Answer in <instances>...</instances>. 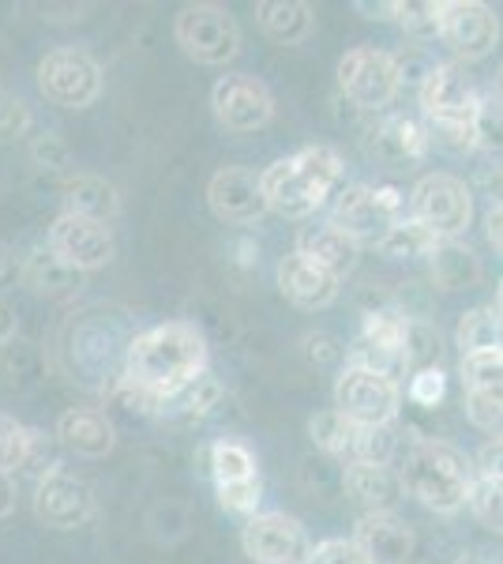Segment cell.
<instances>
[{
    "label": "cell",
    "mask_w": 503,
    "mask_h": 564,
    "mask_svg": "<svg viewBox=\"0 0 503 564\" xmlns=\"http://www.w3.org/2000/svg\"><path fill=\"white\" fill-rule=\"evenodd\" d=\"M207 339L196 324L166 321L140 332L124 350V377L147 388L154 399L170 403L188 391L199 377H207Z\"/></svg>",
    "instance_id": "cell-1"
},
{
    "label": "cell",
    "mask_w": 503,
    "mask_h": 564,
    "mask_svg": "<svg viewBox=\"0 0 503 564\" xmlns=\"http://www.w3.org/2000/svg\"><path fill=\"white\" fill-rule=\"evenodd\" d=\"M260 181H263L267 207L274 215L308 218L335 196L338 185H342V159H338V151L316 143V148H300L297 154H289V159L271 162L260 174Z\"/></svg>",
    "instance_id": "cell-2"
},
{
    "label": "cell",
    "mask_w": 503,
    "mask_h": 564,
    "mask_svg": "<svg viewBox=\"0 0 503 564\" xmlns=\"http://www.w3.org/2000/svg\"><path fill=\"white\" fill-rule=\"evenodd\" d=\"M402 481H406V494L417 497L433 512H459V508L473 494L470 463L459 448L440 441H420L414 452L406 456L402 467Z\"/></svg>",
    "instance_id": "cell-3"
},
{
    "label": "cell",
    "mask_w": 503,
    "mask_h": 564,
    "mask_svg": "<svg viewBox=\"0 0 503 564\" xmlns=\"http://www.w3.org/2000/svg\"><path fill=\"white\" fill-rule=\"evenodd\" d=\"M173 39L199 65H230L241 50V26L230 15V8L199 0V4H185L177 12Z\"/></svg>",
    "instance_id": "cell-4"
},
{
    "label": "cell",
    "mask_w": 503,
    "mask_h": 564,
    "mask_svg": "<svg viewBox=\"0 0 503 564\" xmlns=\"http://www.w3.org/2000/svg\"><path fill=\"white\" fill-rule=\"evenodd\" d=\"M406 218V196L391 185H353L346 188L342 196L335 199V212H331V223L338 230H346L357 245L372 241V245H383L391 230Z\"/></svg>",
    "instance_id": "cell-5"
},
{
    "label": "cell",
    "mask_w": 503,
    "mask_h": 564,
    "mask_svg": "<svg viewBox=\"0 0 503 564\" xmlns=\"http://www.w3.org/2000/svg\"><path fill=\"white\" fill-rule=\"evenodd\" d=\"M39 90L61 109H87L102 95V68L87 50L57 45L39 61Z\"/></svg>",
    "instance_id": "cell-6"
},
{
    "label": "cell",
    "mask_w": 503,
    "mask_h": 564,
    "mask_svg": "<svg viewBox=\"0 0 503 564\" xmlns=\"http://www.w3.org/2000/svg\"><path fill=\"white\" fill-rule=\"evenodd\" d=\"M473 199L466 181L451 174H428L417 181L414 196H409V218L428 234L433 241H451L470 226Z\"/></svg>",
    "instance_id": "cell-7"
},
{
    "label": "cell",
    "mask_w": 503,
    "mask_h": 564,
    "mask_svg": "<svg viewBox=\"0 0 503 564\" xmlns=\"http://www.w3.org/2000/svg\"><path fill=\"white\" fill-rule=\"evenodd\" d=\"M420 109L433 129L481 121V90L462 65H436L420 79Z\"/></svg>",
    "instance_id": "cell-8"
},
{
    "label": "cell",
    "mask_w": 503,
    "mask_h": 564,
    "mask_svg": "<svg viewBox=\"0 0 503 564\" xmlns=\"http://www.w3.org/2000/svg\"><path fill=\"white\" fill-rule=\"evenodd\" d=\"M338 84H342L346 98L361 109H380L398 95L402 65L391 53L376 50V45H357L338 61Z\"/></svg>",
    "instance_id": "cell-9"
},
{
    "label": "cell",
    "mask_w": 503,
    "mask_h": 564,
    "mask_svg": "<svg viewBox=\"0 0 503 564\" xmlns=\"http://www.w3.org/2000/svg\"><path fill=\"white\" fill-rule=\"evenodd\" d=\"M241 550L252 564H308L316 545L305 523L286 512H255L241 531Z\"/></svg>",
    "instance_id": "cell-10"
},
{
    "label": "cell",
    "mask_w": 503,
    "mask_h": 564,
    "mask_svg": "<svg viewBox=\"0 0 503 564\" xmlns=\"http://www.w3.org/2000/svg\"><path fill=\"white\" fill-rule=\"evenodd\" d=\"M335 411L353 425H391L398 414V384L372 369L346 366L335 384Z\"/></svg>",
    "instance_id": "cell-11"
},
{
    "label": "cell",
    "mask_w": 503,
    "mask_h": 564,
    "mask_svg": "<svg viewBox=\"0 0 503 564\" xmlns=\"http://www.w3.org/2000/svg\"><path fill=\"white\" fill-rule=\"evenodd\" d=\"M210 109H215L218 124L226 132H260L274 117V98L263 79L249 76V72H230L210 90Z\"/></svg>",
    "instance_id": "cell-12"
},
{
    "label": "cell",
    "mask_w": 503,
    "mask_h": 564,
    "mask_svg": "<svg viewBox=\"0 0 503 564\" xmlns=\"http://www.w3.org/2000/svg\"><path fill=\"white\" fill-rule=\"evenodd\" d=\"M436 34L451 53L478 61L496 45L500 20L489 4H478V0H447V4H436Z\"/></svg>",
    "instance_id": "cell-13"
},
{
    "label": "cell",
    "mask_w": 503,
    "mask_h": 564,
    "mask_svg": "<svg viewBox=\"0 0 503 564\" xmlns=\"http://www.w3.org/2000/svg\"><path fill=\"white\" fill-rule=\"evenodd\" d=\"M45 245H50L57 257L76 271H98L106 268L109 260L117 257V241L109 234L106 223H95V218H79L61 212L50 223V234H45Z\"/></svg>",
    "instance_id": "cell-14"
},
{
    "label": "cell",
    "mask_w": 503,
    "mask_h": 564,
    "mask_svg": "<svg viewBox=\"0 0 503 564\" xmlns=\"http://www.w3.org/2000/svg\"><path fill=\"white\" fill-rule=\"evenodd\" d=\"M34 516L50 531H76L95 516V489L79 475L57 470L34 486Z\"/></svg>",
    "instance_id": "cell-15"
},
{
    "label": "cell",
    "mask_w": 503,
    "mask_h": 564,
    "mask_svg": "<svg viewBox=\"0 0 503 564\" xmlns=\"http://www.w3.org/2000/svg\"><path fill=\"white\" fill-rule=\"evenodd\" d=\"M207 204L215 212L218 223L230 226H252L260 223L267 207V196H263V181L260 174L244 166H222L207 185Z\"/></svg>",
    "instance_id": "cell-16"
},
{
    "label": "cell",
    "mask_w": 503,
    "mask_h": 564,
    "mask_svg": "<svg viewBox=\"0 0 503 564\" xmlns=\"http://www.w3.org/2000/svg\"><path fill=\"white\" fill-rule=\"evenodd\" d=\"M53 436L61 441L64 452H72L79 459H102L117 444L113 422L102 411H95V406H68L57 417V433Z\"/></svg>",
    "instance_id": "cell-17"
},
{
    "label": "cell",
    "mask_w": 503,
    "mask_h": 564,
    "mask_svg": "<svg viewBox=\"0 0 503 564\" xmlns=\"http://www.w3.org/2000/svg\"><path fill=\"white\" fill-rule=\"evenodd\" d=\"M278 290L297 308H327L338 297V279L294 249L278 260Z\"/></svg>",
    "instance_id": "cell-18"
},
{
    "label": "cell",
    "mask_w": 503,
    "mask_h": 564,
    "mask_svg": "<svg viewBox=\"0 0 503 564\" xmlns=\"http://www.w3.org/2000/svg\"><path fill=\"white\" fill-rule=\"evenodd\" d=\"M346 497L353 505H361L364 512H391L402 497H406V481H402V470L376 467V463H357V467H346Z\"/></svg>",
    "instance_id": "cell-19"
},
{
    "label": "cell",
    "mask_w": 503,
    "mask_h": 564,
    "mask_svg": "<svg viewBox=\"0 0 503 564\" xmlns=\"http://www.w3.org/2000/svg\"><path fill=\"white\" fill-rule=\"evenodd\" d=\"M353 542L369 553L372 564H402L414 550V534L395 512H364Z\"/></svg>",
    "instance_id": "cell-20"
},
{
    "label": "cell",
    "mask_w": 503,
    "mask_h": 564,
    "mask_svg": "<svg viewBox=\"0 0 503 564\" xmlns=\"http://www.w3.org/2000/svg\"><path fill=\"white\" fill-rule=\"evenodd\" d=\"M20 279L31 290L50 294V297H72V294H79V286H84V271L68 268V263H64L45 241L34 245V249H26L20 257Z\"/></svg>",
    "instance_id": "cell-21"
},
{
    "label": "cell",
    "mask_w": 503,
    "mask_h": 564,
    "mask_svg": "<svg viewBox=\"0 0 503 564\" xmlns=\"http://www.w3.org/2000/svg\"><path fill=\"white\" fill-rule=\"evenodd\" d=\"M297 252H305L313 263H319L324 271H331L335 279H342L346 271H353L361 245H357L346 230H338L335 223H319V226H305V230H300Z\"/></svg>",
    "instance_id": "cell-22"
},
{
    "label": "cell",
    "mask_w": 503,
    "mask_h": 564,
    "mask_svg": "<svg viewBox=\"0 0 503 564\" xmlns=\"http://www.w3.org/2000/svg\"><path fill=\"white\" fill-rule=\"evenodd\" d=\"M61 199L68 215L95 218V223H109V218L121 212V193H117V185H109L106 177H95V174L68 177L61 185Z\"/></svg>",
    "instance_id": "cell-23"
},
{
    "label": "cell",
    "mask_w": 503,
    "mask_h": 564,
    "mask_svg": "<svg viewBox=\"0 0 503 564\" xmlns=\"http://www.w3.org/2000/svg\"><path fill=\"white\" fill-rule=\"evenodd\" d=\"M255 20L263 34L278 45H300L313 34V8L300 0H263L255 4Z\"/></svg>",
    "instance_id": "cell-24"
},
{
    "label": "cell",
    "mask_w": 503,
    "mask_h": 564,
    "mask_svg": "<svg viewBox=\"0 0 503 564\" xmlns=\"http://www.w3.org/2000/svg\"><path fill=\"white\" fill-rule=\"evenodd\" d=\"M207 470H210V478H215V489L218 486H237V481L260 478L252 452L244 448L241 441H230V436H222V441H215L207 448Z\"/></svg>",
    "instance_id": "cell-25"
},
{
    "label": "cell",
    "mask_w": 503,
    "mask_h": 564,
    "mask_svg": "<svg viewBox=\"0 0 503 564\" xmlns=\"http://www.w3.org/2000/svg\"><path fill=\"white\" fill-rule=\"evenodd\" d=\"M459 347L466 354H484V350H503V313L492 305L470 308L459 321Z\"/></svg>",
    "instance_id": "cell-26"
},
{
    "label": "cell",
    "mask_w": 503,
    "mask_h": 564,
    "mask_svg": "<svg viewBox=\"0 0 503 564\" xmlns=\"http://www.w3.org/2000/svg\"><path fill=\"white\" fill-rule=\"evenodd\" d=\"M342 459H346V467H357V463L387 467V463L395 459V433H391V425H353Z\"/></svg>",
    "instance_id": "cell-27"
},
{
    "label": "cell",
    "mask_w": 503,
    "mask_h": 564,
    "mask_svg": "<svg viewBox=\"0 0 503 564\" xmlns=\"http://www.w3.org/2000/svg\"><path fill=\"white\" fill-rule=\"evenodd\" d=\"M462 377H466V384H470V395L503 406V350L466 354Z\"/></svg>",
    "instance_id": "cell-28"
},
{
    "label": "cell",
    "mask_w": 503,
    "mask_h": 564,
    "mask_svg": "<svg viewBox=\"0 0 503 564\" xmlns=\"http://www.w3.org/2000/svg\"><path fill=\"white\" fill-rule=\"evenodd\" d=\"M350 366L372 369V372H380V377H387V380H395V384H398V377L409 366V350L406 347H387V343H372V339H364V335H361V339L350 347Z\"/></svg>",
    "instance_id": "cell-29"
},
{
    "label": "cell",
    "mask_w": 503,
    "mask_h": 564,
    "mask_svg": "<svg viewBox=\"0 0 503 564\" xmlns=\"http://www.w3.org/2000/svg\"><path fill=\"white\" fill-rule=\"evenodd\" d=\"M31 448V425L15 422L12 414L0 411V470L4 475H20Z\"/></svg>",
    "instance_id": "cell-30"
},
{
    "label": "cell",
    "mask_w": 503,
    "mask_h": 564,
    "mask_svg": "<svg viewBox=\"0 0 503 564\" xmlns=\"http://www.w3.org/2000/svg\"><path fill=\"white\" fill-rule=\"evenodd\" d=\"M109 403L121 406V411L132 414V417H162V411H166V403H162V399H154L147 388L132 384L124 372L113 380V384H109Z\"/></svg>",
    "instance_id": "cell-31"
},
{
    "label": "cell",
    "mask_w": 503,
    "mask_h": 564,
    "mask_svg": "<svg viewBox=\"0 0 503 564\" xmlns=\"http://www.w3.org/2000/svg\"><path fill=\"white\" fill-rule=\"evenodd\" d=\"M57 448H61L57 436H45L42 430H31V448H26V463H23L20 475H26V478L34 481V486H39V481H45L50 475H57V470H64Z\"/></svg>",
    "instance_id": "cell-32"
},
{
    "label": "cell",
    "mask_w": 503,
    "mask_h": 564,
    "mask_svg": "<svg viewBox=\"0 0 503 564\" xmlns=\"http://www.w3.org/2000/svg\"><path fill=\"white\" fill-rule=\"evenodd\" d=\"M380 148L391 159H417L428 148V135L414 121H402L398 117V121H387V129L380 132Z\"/></svg>",
    "instance_id": "cell-33"
},
{
    "label": "cell",
    "mask_w": 503,
    "mask_h": 564,
    "mask_svg": "<svg viewBox=\"0 0 503 564\" xmlns=\"http://www.w3.org/2000/svg\"><path fill=\"white\" fill-rule=\"evenodd\" d=\"M350 430H353V422H346V417L338 414V411H324V414H316L313 422H308V433H313V441L324 452H331L335 459H342L346 441H350Z\"/></svg>",
    "instance_id": "cell-34"
},
{
    "label": "cell",
    "mask_w": 503,
    "mask_h": 564,
    "mask_svg": "<svg viewBox=\"0 0 503 564\" xmlns=\"http://www.w3.org/2000/svg\"><path fill=\"white\" fill-rule=\"evenodd\" d=\"M470 508H473V516H478L484 527L503 531V481H492V478L473 481Z\"/></svg>",
    "instance_id": "cell-35"
},
{
    "label": "cell",
    "mask_w": 503,
    "mask_h": 564,
    "mask_svg": "<svg viewBox=\"0 0 503 564\" xmlns=\"http://www.w3.org/2000/svg\"><path fill=\"white\" fill-rule=\"evenodd\" d=\"M433 238H428L425 230H420V226L414 223V218H402V223L395 226V230L387 234V238H383V245L380 249L387 252V257H417V252H428L433 249Z\"/></svg>",
    "instance_id": "cell-36"
},
{
    "label": "cell",
    "mask_w": 503,
    "mask_h": 564,
    "mask_svg": "<svg viewBox=\"0 0 503 564\" xmlns=\"http://www.w3.org/2000/svg\"><path fill=\"white\" fill-rule=\"evenodd\" d=\"M26 132H31V106L20 95L0 87V143L20 140Z\"/></svg>",
    "instance_id": "cell-37"
},
{
    "label": "cell",
    "mask_w": 503,
    "mask_h": 564,
    "mask_svg": "<svg viewBox=\"0 0 503 564\" xmlns=\"http://www.w3.org/2000/svg\"><path fill=\"white\" fill-rule=\"evenodd\" d=\"M218 505L226 508V512L233 516H255V508H260V497H263V481L252 478V481H237V486H218Z\"/></svg>",
    "instance_id": "cell-38"
},
{
    "label": "cell",
    "mask_w": 503,
    "mask_h": 564,
    "mask_svg": "<svg viewBox=\"0 0 503 564\" xmlns=\"http://www.w3.org/2000/svg\"><path fill=\"white\" fill-rule=\"evenodd\" d=\"M308 564H372V561L353 539H327L313 550V561Z\"/></svg>",
    "instance_id": "cell-39"
},
{
    "label": "cell",
    "mask_w": 503,
    "mask_h": 564,
    "mask_svg": "<svg viewBox=\"0 0 503 564\" xmlns=\"http://www.w3.org/2000/svg\"><path fill=\"white\" fill-rule=\"evenodd\" d=\"M447 391V380L440 369H420L414 380H409V399L420 406H436Z\"/></svg>",
    "instance_id": "cell-40"
},
{
    "label": "cell",
    "mask_w": 503,
    "mask_h": 564,
    "mask_svg": "<svg viewBox=\"0 0 503 564\" xmlns=\"http://www.w3.org/2000/svg\"><path fill=\"white\" fill-rule=\"evenodd\" d=\"M31 159L39 162V166L61 170V166H68V148H64L61 135L42 132V135H34V143H31Z\"/></svg>",
    "instance_id": "cell-41"
},
{
    "label": "cell",
    "mask_w": 503,
    "mask_h": 564,
    "mask_svg": "<svg viewBox=\"0 0 503 564\" xmlns=\"http://www.w3.org/2000/svg\"><path fill=\"white\" fill-rule=\"evenodd\" d=\"M15 279H20V252L0 241V290H8Z\"/></svg>",
    "instance_id": "cell-42"
},
{
    "label": "cell",
    "mask_w": 503,
    "mask_h": 564,
    "mask_svg": "<svg viewBox=\"0 0 503 564\" xmlns=\"http://www.w3.org/2000/svg\"><path fill=\"white\" fill-rule=\"evenodd\" d=\"M481 478H492V481H503V441L489 444L481 456Z\"/></svg>",
    "instance_id": "cell-43"
},
{
    "label": "cell",
    "mask_w": 503,
    "mask_h": 564,
    "mask_svg": "<svg viewBox=\"0 0 503 564\" xmlns=\"http://www.w3.org/2000/svg\"><path fill=\"white\" fill-rule=\"evenodd\" d=\"M15 335H20V313L0 297V347L15 343Z\"/></svg>",
    "instance_id": "cell-44"
},
{
    "label": "cell",
    "mask_w": 503,
    "mask_h": 564,
    "mask_svg": "<svg viewBox=\"0 0 503 564\" xmlns=\"http://www.w3.org/2000/svg\"><path fill=\"white\" fill-rule=\"evenodd\" d=\"M484 226H489V241H492V249L503 257V204L492 207L489 215H484Z\"/></svg>",
    "instance_id": "cell-45"
},
{
    "label": "cell",
    "mask_w": 503,
    "mask_h": 564,
    "mask_svg": "<svg viewBox=\"0 0 503 564\" xmlns=\"http://www.w3.org/2000/svg\"><path fill=\"white\" fill-rule=\"evenodd\" d=\"M12 508H15V481H12V475L0 470V520L12 516Z\"/></svg>",
    "instance_id": "cell-46"
},
{
    "label": "cell",
    "mask_w": 503,
    "mask_h": 564,
    "mask_svg": "<svg viewBox=\"0 0 503 564\" xmlns=\"http://www.w3.org/2000/svg\"><path fill=\"white\" fill-rule=\"evenodd\" d=\"M496 90H500V98H503V68H500V76H496Z\"/></svg>",
    "instance_id": "cell-47"
},
{
    "label": "cell",
    "mask_w": 503,
    "mask_h": 564,
    "mask_svg": "<svg viewBox=\"0 0 503 564\" xmlns=\"http://www.w3.org/2000/svg\"><path fill=\"white\" fill-rule=\"evenodd\" d=\"M500 313H503V286H500Z\"/></svg>",
    "instance_id": "cell-48"
},
{
    "label": "cell",
    "mask_w": 503,
    "mask_h": 564,
    "mask_svg": "<svg viewBox=\"0 0 503 564\" xmlns=\"http://www.w3.org/2000/svg\"><path fill=\"white\" fill-rule=\"evenodd\" d=\"M466 564H481V561H466Z\"/></svg>",
    "instance_id": "cell-49"
}]
</instances>
